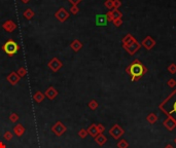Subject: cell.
<instances>
[{"label":"cell","instance_id":"obj_12","mask_svg":"<svg viewBox=\"0 0 176 148\" xmlns=\"http://www.w3.org/2000/svg\"><path fill=\"white\" fill-rule=\"evenodd\" d=\"M87 132H88V134L90 135V136H92L93 138H95L97 135H99V132H98V130H97V124H95V123L91 124L88 128V130H87Z\"/></svg>","mask_w":176,"mask_h":148},{"label":"cell","instance_id":"obj_2","mask_svg":"<svg viewBox=\"0 0 176 148\" xmlns=\"http://www.w3.org/2000/svg\"><path fill=\"white\" fill-rule=\"evenodd\" d=\"M2 49H3V51L6 53V55H8L9 57H12V56L16 55V53H18V51L20 49V46L15 40L9 39L2 45Z\"/></svg>","mask_w":176,"mask_h":148},{"label":"cell","instance_id":"obj_33","mask_svg":"<svg viewBox=\"0 0 176 148\" xmlns=\"http://www.w3.org/2000/svg\"><path fill=\"white\" fill-rule=\"evenodd\" d=\"M0 148H6V145L2 141H0Z\"/></svg>","mask_w":176,"mask_h":148},{"label":"cell","instance_id":"obj_9","mask_svg":"<svg viewBox=\"0 0 176 148\" xmlns=\"http://www.w3.org/2000/svg\"><path fill=\"white\" fill-rule=\"evenodd\" d=\"M14 134L16 135L17 137H22L24 134H25V132H26V129L23 126V124H21V123H18L17 126H14Z\"/></svg>","mask_w":176,"mask_h":148},{"label":"cell","instance_id":"obj_18","mask_svg":"<svg viewBox=\"0 0 176 148\" xmlns=\"http://www.w3.org/2000/svg\"><path fill=\"white\" fill-rule=\"evenodd\" d=\"M165 112H167L169 115H172V114H175L174 116H173V118H176V100L174 101V102L172 103V105H171V108L169 109V110H167V111H165Z\"/></svg>","mask_w":176,"mask_h":148},{"label":"cell","instance_id":"obj_19","mask_svg":"<svg viewBox=\"0 0 176 148\" xmlns=\"http://www.w3.org/2000/svg\"><path fill=\"white\" fill-rule=\"evenodd\" d=\"M146 119H147V121H148L149 123L153 124V123H156V121H158V116H156L155 113H151V114L147 115Z\"/></svg>","mask_w":176,"mask_h":148},{"label":"cell","instance_id":"obj_4","mask_svg":"<svg viewBox=\"0 0 176 148\" xmlns=\"http://www.w3.org/2000/svg\"><path fill=\"white\" fill-rule=\"evenodd\" d=\"M124 134H125V131H124V129L121 128L119 124H114V126L109 130V135L112 137V138L116 139V140H119Z\"/></svg>","mask_w":176,"mask_h":148},{"label":"cell","instance_id":"obj_30","mask_svg":"<svg viewBox=\"0 0 176 148\" xmlns=\"http://www.w3.org/2000/svg\"><path fill=\"white\" fill-rule=\"evenodd\" d=\"M168 85H169V87H175V85H176V82H175L174 79H170V80L168 81Z\"/></svg>","mask_w":176,"mask_h":148},{"label":"cell","instance_id":"obj_29","mask_svg":"<svg viewBox=\"0 0 176 148\" xmlns=\"http://www.w3.org/2000/svg\"><path fill=\"white\" fill-rule=\"evenodd\" d=\"M168 70L171 72V73H175V72H176V65H174V64L170 65V66H169V68H168Z\"/></svg>","mask_w":176,"mask_h":148},{"label":"cell","instance_id":"obj_11","mask_svg":"<svg viewBox=\"0 0 176 148\" xmlns=\"http://www.w3.org/2000/svg\"><path fill=\"white\" fill-rule=\"evenodd\" d=\"M164 126H166L169 131H172L176 126V121L172 118V117H168V118L164 121Z\"/></svg>","mask_w":176,"mask_h":148},{"label":"cell","instance_id":"obj_6","mask_svg":"<svg viewBox=\"0 0 176 148\" xmlns=\"http://www.w3.org/2000/svg\"><path fill=\"white\" fill-rule=\"evenodd\" d=\"M6 79H7V81L10 83L12 85H16L17 83L20 81V79H21V77L19 76V74L17 73V72L12 71L10 72V74L8 75L7 77H6Z\"/></svg>","mask_w":176,"mask_h":148},{"label":"cell","instance_id":"obj_25","mask_svg":"<svg viewBox=\"0 0 176 148\" xmlns=\"http://www.w3.org/2000/svg\"><path fill=\"white\" fill-rule=\"evenodd\" d=\"M33 16H34V12H32L31 9H27L25 12H24V17H25L27 20H30Z\"/></svg>","mask_w":176,"mask_h":148},{"label":"cell","instance_id":"obj_3","mask_svg":"<svg viewBox=\"0 0 176 148\" xmlns=\"http://www.w3.org/2000/svg\"><path fill=\"white\" fill-rule=\"evenodd\" d=\"M67 128L64 126V123L62 121H57L52 126V132L56 135L57 137H61L66 133Z\"/></svg>","mask_w":176,"mask_h":148},{"label":"cell","instance_id":"obj_7","mask_svg":"<svg viewBox=\"0 0 176 148\" xmlns=\"http://www.w3.org/2000/svg\"><path fill=\"white\" fill-rule=\"evenodd\" d=\"M44 96L49 100H54L58 96V91L54 87H49L47 91L44 92Z\"/></svg>","mask_w":176,"mask_h":148},{"label":"cell","instance_id":"obj_10","mask_svg":"<svg viewBox=\"0 0 176 148\" xmlns=\"http://www.w3.org/2000/svg\"><path fill=\"white\" fill-rule=\"evenodd\" d=\"M2 27H3V29L5 30V31L7 32H12L15 29L17 28V25L15 24L12 21H6L5 23H4L3 25H2Z\"/></svg>","mask_w":176,"mask_h":148},{"label":"cell","instance_id":"obj_34","mask_svg":"<svg viewBox=\"0 0 176 148\" xmlns=\"http://www.w3.org/2000/svg\"><path fill=\"white\" fill-rule=\"evenodd\" d=\"M165 148H174V147H173L172 145L169 144V145H166V147H165Z\"/></svg>","mask_w":176,"mask_h":148},{"label":"cell","instance_id":"obj_14","mask_svg":"<svg viewBox=\"0 0 176 148\" xmlns=\"http://www.w3.org/2000/svg\"><path fill=\"white\" fill-rule=\"evenodd\" d=\"M70 48H71V49H72L73 51L77 53V51H79L80 48H82V43L79 41V40L75 39V40H73V41L70 43Z\"/></svg>","mask_w":176,"mask_h":148},{"label":"cell","instance_id":"obj_1","mask_svg":"<svg viewBox=\"0 0 176 148\" xmlns=\"http://www.w3.org/2000/svg\"><path fill=\"white\" fill-rule=\"evenodd\" d=\"M127 71L129 72V74L132 76V80L138 79L140 76H142L145 72V68L139 63L138 61L134 62L133 64L130 65V67L127 69Z\"/></svg>","mask_w":176,"mask_h":148},{"label":"cell","instance_id":"obj_8","mask_svg":"<svg viewBox=\"0 0 176 148\" xmlns=\"http://www.w3.org/2000/svg\"><path fill=\"white\" fill-rule=\"evenodd\" d=\"M56 18H57L59 21H61V22H64L65 20H67V19L69 18V14L64 8H60V9L56 12Z\"/></svg>","mask_w":176,"mask_h":148},{"label":"cell","instance_id":"obj_24","mask_svg":"<svg viewBox=\"0 0 176 148\" xmlns=\"http://www.w3.org/2000/svg\"><path fill=\"white\" fill-rule=\"evenodd\" d=\"M19 118H20V116L17 113H15V112H12V113H10V115H9V121H12V123H17V121H19Z\"/></svg>","mask_w":176,"mask_h":148},{"label":"cell","instance_id":"obj_26","mask_svg":"<svg viewBox=\"0 0 176 148\" xmlns=\"http://www.w3.org/2000/svg\"><path fill=\"white\" fill-rule=\"evenodd\" d=\"M88 135H89L88 132H87V130H84V129H81V130H79V132H78V136H79V138H81V139L87 138Z\"/></svg>","mask_w":176,"mask_h":148},{"label":"cell","instance_id":"obj_21","mask_svg":"<svg viewBox=\"0 0 176 148\" xmlns=\"http://www.w3.org/2000/svg\"><path fill=\"white\" fill-rule=\"evenodd\" d=\"M128 147H129V143L125 139H121L117 143V148H128Z\"/></svg>","mask_w":176,"mask_h":148},{"label":"cell","instance_id":"obj_17","mask_svg":"<svg viewBox=\"0 0 176 148\" xmlns=\"http://www.w3.org/2000/svg\"><path fill=\"white\" fill-rule=\"evenodd\" d=\"M143 45H144L147 49H151L153 45H155V41H153V39H151V37H147L146 39L143 41Z\"/></svg>","mask_w":176,"mask_h":148},{"label":"cell","instance_id":"obj_20","mask_svg":"<svg viewBox=\"0 0 176 148\" xmlns=\"http://www.w3.org/2000/svg\"><path fill=\"white\" fill-rule=\"evenodd\" d=\"M127 48H128L127 51H129L130 53H135V51H137V49L139 48V45H138V44H137V43H135V42H133V45H131V44H129Z\"/></svg>","mask_w":176,"mask_h":148},{"label":"cell","instance_id":"obj_32","mask_svg":"<svg viewBox=\"0 0 176 148\" xmlns=\"http://www.w3.org/2000/svg\"><path fill=\"white\" fill-rule=\"evenodd\" d=\"M69 1H70L72 4H74V5H76V4L78 3V2L80 1V0H69Z\"/></svg>","mask_w":176,"mask_h":148},{"label":"cell","instance_id":"obj_31","mask_svg":"<svg viewBox=\"0 0 176 148\" xmlns=\"http://www.w3.org/2000/svg\"><path fill=\"white\" fill-rule=\"evenodd\" d=\"M71 12H72V14H76V12H78V9H77V7H76V6H72V8H71Z\"/></svg>","mask_w":176,"mask_h":148},{"label":"cell","instance_id":"obj_35","mask_svg":"<svg viewBox=\"0 0 176 148\" xmlns=\"http://www.w3.org/2000/svg\"><path fill=\"white\" fill-rule=\"evenodd\" d=\"M22 2H24V3H28V2H29V0H22Z\"/></svg>","mask_w":176,"mask_h":148},{"label":"cell","instance_id":"obj_23","mask_svg":"<svg viewBox=\"0 0 176 148\" xmlns=\"http://www.w3.org/2000/svg\"><path fill=\"white\" fill-rule=\"evenodd\" d=\"M3 138H4V140H6V141H10L14 138V134H12V132H9V131H6L3 134Z\"/></svg>","mask_w":176,"mask_h":148},{"label":"cell","instance_id":"obj_22","mask_svg":"<svg viewBox=\"0 0 176 148\" xmlns=\"http://www.w3.org/2000/svg\"><path fill=\"white\" fill-rule=\"evenodd\" d=\"M88 106H89V108H90L91 110H96V109L98 108V106H99V104H98L97 101L92 100V101H90V102H89Z\"/></svg>","mask_w":176,"mask_h":148},{"label":"cell","instance_id":"obj_5","mask_svg":"<svg viewBox=\"0 0 176 148\" xmlns=\"http://www.w3.org/2000/svg\"><path fill=\"white\" fill-rule=\"evenodd\" d=\"M47 65H49V68L52 70V71L57 72L61 69V68H62L63 64H62V62L58 59V58H53V59L49 62Z\"/></svg>","mask_w":176,"mask_h":148},{"label":"cell","instance_id":"obj_15","mask_svg":"<svg viewBox=\"0 0 176 148\" xmlns=\"http://www.w3.org/2000/svg\"><path fill=\"white\" fill-rule=\"evenodd\" d=\"M96 24L98 26H105L107 24V17L102 16V14H98L96 17Z\"/></svg>","mask_w":176,"mask_h":148},{"label":"cell","instance_id":"obj_16","mask_svg":"<svg viewBox=\"0 0 176 148\" xmlns=\"http://www.w3.org/2000/svg\"><path fill=\"white\" fill-rule=\"evenodd\" d=\"M44 98H45L44 94L41 93V92H36V93L33 95V99L36 103H41L43 100H44Z\"/></svg>","mask_w":176,"mask_h":148},{"label":"cell","instance_id":"obj_28","mask_svg":"<svg viewBox=\"0 0 176 148\" xmlns=\"http://www.w3.org/2000/svg\"><path fill=\"white\" fill-rule=\"evenodd\" d=\"M97 130H98V132H99V134H103V132L105 131V128H104L103 124L99 123V124H97Z\"/></svg>","mask_w":176,"mask_h":148},{"label":"cell","instance_id":"obj_13","mask_svg":"<svg viewBox=\"0 0 176 148\" xmlns=\"http://www.w3.org/2000/svg\"><path fill=\"white\" fill-rule=\"evenodd\" d=\"M95 142H96L99 146H103V145L107 142V138H106L103 134H99L95 137Z\"/></svg>","mask_w":176,"mask_h":148},{"label":"cell","instance_id":"obj_36","mask_svg":"<svg viewBox=\"0 0 176 148\" xmlns=\"http://www.w3.org/2000/svg\"><path fill=\"white\" fill-rule=\"evenodd\" d=\"M174 143H175V144H176V138L174 139Z\"/></svg>","mask_w":176,"mask_h":148},{"label":"cell","instance_id":"obj_27","mask_svg":"<svg viewBox=\"0 0 176 148\" xmlns=\"http://www.w3.org/2000/svg\"><path fill=\"white\" fill-rule=\"evenodd\" d=\"M17 73L19 74L20 77H24V76H26V75H27V70H26L24 67H21L18 70V72H17Z\"/></svg>","mask_w":176,"mask_h":148}]
</instances>
